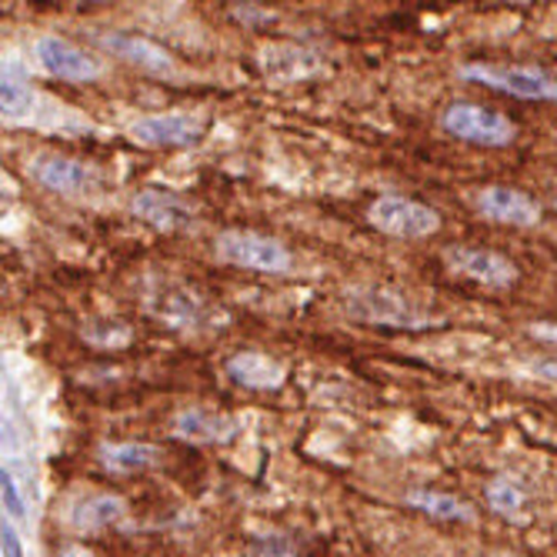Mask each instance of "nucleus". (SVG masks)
I'll list each match as a JSON object with an SVG mask.
<instances>
[{
	"instance_id": "obj_1",
	"label": "nucleus",
	"mask_w": 557,
	"mask_h": 557,
	"mask_svg": "<svg viewBox=\"0 0 557 557\" xmlns=\"http://www.w3.org/2000/svg\"><path fill=\"white\" fill-rule=\"evenodd\" d=\"M347 311L364 324L397 331H421L434 324V314H428L414 297L397 287H354L347 294Z\"/></svg>"
},
{
	"instance_id": "obj_2",
	"label": "nucleus",
	"mask_w": 557,
	"mask_h": 557,
	"mask_svg": "<svg viewBox=\"0 0 557 557\" xmlns=\"http://www.w3.org/2000/svg\"><path fill=\"white\" fill-rule=\"evenodd\" d=\"M441 127L474 147H511L518 137V127L508 114H500L494 108L474 104V100H458L447 104L441 114Z\"/></svg>"
},
{
	"instance_id": "obj_3",
	"label": "nucleus",
	"mask_w": 557,
	"mask_h": 557,
	"mask_svg": "<svg viewBox=\"0 0 557 557\" xmlns=\"http://www.w3.org/2000/svg\"><path fill=\"white\" fill-rule=\"evenodd\" d=\"M218 258L244 268V271H261V274H284L290 271V250L268 234L258 231H224L214 240Z\"/></svg>"
},
{
	"instance_id": "obj_4",
	"label": "nucleus",
	"mask_w": 557,
	"mask_h": 557,
	"mask_svg": "<svg viewBox=\"0 0 557 557\" xmlns=\"http://www.w3.org/2000/svg\"><path fill=\"white\" fill-rule=\"evenodd\" d=\"M465 81L484 84L491 90L511 94L521 100H554L557 104V77L541 67H504V64H465Z\"/></svg>"
},
{
	"instance_id": "obj_5",
	"label": "nucleus",
	"mask_w": 557,
	"mask_h": 557,
	"mask_svg": "<svg viewBox=\"0 0 557 557\" xmlns=\"http://www.w3.org/2000/svg\"><path fill=\"white\" fill-rule=\"evenodd\" d=\"M368 221L391 237H431L441 227V214L421 200L384 194L368 208Z\"/></svg>"
},
{
	"instance_id": "obj_6",
	"label": "nucleus",
	"mask_w": 557,
	"mask_h": 557,
	"mask_svg": "<svg viewBox=\"0 0 557 557\" xmlns=\"http://www.w3.org/2000/svg\"><path fill=\"white\" fill-rule=\"evenodd\" d=\"M34 58L40 64L44 74L58 77V81H97L104 74L97 58H90L84 47L71 44L67 37L61 34H40L34 40Z\"/></svg>"
},
{
	"instance_id": "obj_7",
	"label": "nucleus",
	"mask_w": 557,
	"mask_h": 557,
	"mask_svg": "<svg viewBox=\"0 0 557 557\" xmlns=\"http://www.w3.org/2000/svg\"><path fill=\"white\" fill-rule=\"evenodd\" d=\"M30 177L40 187L54 190V194H67V197H84L100 187V177L90 164L54 154V150H44V154L30 158Z\"/></svg>"
},
{
	"instance_id": "obj_8",
	"label": "nucleus",
	"mask_w": 557,
	"mask_h": 557,
	"mask_svg": "<svg viewBox=\"0 0 557 557\" xmlns=\"http://www.w3.org/2000/svg\"><path fill=\"white\" fill-rule=\"evenodd\" d=\"M131 140L140 147H190L205 134V117L171 111V114H147L127 127Z\"/></svg>"
},
{
	"instance_id": "obj_9",
	"label": "nucleus",
	"mask_w": 557,
	"mask_h": 557,
	"mask_svg": "<svg viewBox=\"0 0 557 557\" xmlns=\"http://www.w3.org/2000/svg\"><path fill=\"white\" fill-rule=\"evenodd\" d=\"M474 208L494 224H508V227H537L541 224L537 200L508 184H487V187L474 190Z\"/></svg>"
},
{
	"instance_id": "obj_10",
	"label": "nucleus",
	"mask_w": 557,
	"mask_h": 557,
	"mask_svg": "<svg viewBox=\"0 0 557 557\" xmlns=\"http://www.w3.org/2000/svg\"><path fill=\"white\" fill-rule=\"evenodd\" d=\"M444 261L454 274H465L484 287H511L518 281V268L515 261H508L497 250H484V247H468V244H454L444 250Z\"/></svg>"
},
{
	"instance_id": "obj_11",
	"label": "nucleus",
	"mask_w": 557,
	"mask_h": 557,
	"mask_svg": "<svg viewBox=\"0 0 557 557\" xmlns=\"http://www.w3.org/2000/svg\"><path fill=\"white\" fill-rule=\"evenodd\" d=\"M131 211H134V218H140L144 224H150L154 231H164V234L190 231L197 224L194 208L187 200H181L177 194H168V190H154V187L134 194Z\"/></svg>"
},
{
	"instance_id": "obj_12",
	"label": "nucleus",
	"mask_w": 557,
	"mask_h": 557,
	"mask_svg": "<svg viewBox=\"0 0 557 557\" xmlns=\"http://www.w3.org/2000/svg\"><path fill=\"white\" fill-rule=\"evenodd\" d=\"M147 308L154 311L164 324H174V327H205L214 314L205 300H200L194 290L187 287H177V284H164L161 290L150 294Z\"/></svg>"
},
{
	"instance_id": "obj_13",
	"label": "nucleus",
	"mask_w": 557,
	"mask_h": 557,
	"mask_svg": "<svg viewBox=\"0 0 557 557\" xmlns=\"http://www.w3.org/2000/svg\"><path fill=\"white\" fill-rule=\"evenodd\" d=\"M100 47L111 50L114 58L127 61L131 67L144 74H154V77L174 74V58L164 47H158L154 40H147L140 34H100Z\"/></svg>"
},
{
	"instance_id": "obj_14",
	"label": "nucleus",
	"mask_w": 557,
	"mask_h": 557,
	"mask_svg": "<svg viewBox=\"0 0 557 557\" xmlns=\"http://www.w3.org/2000/svg\"><path fill=\"white\" fill-rule=\"evenodd\" d=\"M174 434L190 444H224L237 434V421L208 408H184L174 418Z\"/></svg>"
},
{
	"instance_id": "obj_15",
	"label": "nucleus",
	"mask_w": 557,
	"mask_h": 557,
	"mask_svg": "<svg viewBox=\"0 0 557 557\" xmlns=\"http://www.w3.org/2000/svg\"><path fill=\"white\" fill-rule=\"evenodd\" d=\"M227 374L250 391H274L284 384L287 368L281 361H274L271 354L261 350H237L234 358L227 361Z\"/></svg>"
},
{
	"instance_id": "obj_16",
	"label": "nucleus",
	"mask_w": 557,
	"mask_h": 557,
	"mask_svg": "<svg viewBox=\"0 0 557 557\" xmlns=\"http://www.w3.org/2000/svg\"><path fill=\"white\" fill-rule=\"evenodd\" d=\"M261 67L274 81H304L321 71V61L311 54V50H300L290 44H271L261 50Z\"/></svg>"
},
{
	"instance_id": "obj_17",
	"label": "nucleus",
	"mask_w": 557,
	"mask_h": 557,
	"mask_svg": "<svg viewBox=\"0 0 557 557\" xmlns=\"http://www.w3.org/2000/svg\"><path fill=\"white\" fill-rule=\"evenodd\" d=\"M97 461L104 465V471H111V474H137V471L154 468L161 461V450L154 444H137V441L100 444Z\"/></svg>"
},
{
	"instance_id": "obj_18",
	"label": "nucleus",
	"mask_w": 557,
	"mask_h": 557,
	"mask_svg": "<svg viewBox=\"0 0 557 557\" xmlns=\"http://www.w3.org/2000/svg\"><path fill=\"white\" fill-rule=\"evenodd\" d=\"M124 511H127L124 497H117V494H90V497H84L74 508L71 524L77 531H104L114 521H121Z\"/></svg>"
},
{
	"instance_id": "obj_19",
	"label": "nucleus",
	"mask_w": 557,
	"mask_h": 557,
	"mask_svg": "<svg viewBox=\"0 0 557 557\" xmlns=\"http://www.w3.org/2000/svg\"><path fill=\"white\" fill-rule=\"evenodd\" d=\"M408 504L437 521H474V504L461 500L458 494H444V491H414L408 494Z\"/></svg>"
},
{
	"instance_id": "obj_20",
	"label": "nucleus",
	"mask_w": 557,
	"mask_h": 557,
	"mask_svg": "<svg viewBox=\"0 0 557 557\" xmlns=\"http://www.w3.org/2000/svg\"><path fill=\"white\" fill-rule=\"evenodd\" d=\"M81 337L94 347H127L131 344V327L124 321H114V318H100V321H84L81 327Z\"/></svg>"
},
{
	"instance_id": "obj_21",
	"label": "nucleus",
	"mask_w": 557,
	"mask_h": 557,
	"mask_svg": "<svg viewBox=\"0 0 557 557\" xmlns=\"http://www.w3.org/2000/svg\"><path fill=\"white\" fill-rule=\"evenodd\" d=\"M524 487H521V481H515V478H497V481H491L487 484V504L497 511V515H504V518H515L521 508H524Z\"/></svg>"
},
{
	"instance_id": "obj_22",
	"label": "nucleus",
	"mask_w": 557,
	"mask_h": 557,
	"mask_svg": "<svg viewBox=\"0 0 557 557\" xmlns=\"http://www.w3.org/2000/svg\"><path fill=\"white\" fill-rule=\"evenodd\" d=\"M247 557H300V547L284 534H271V537H258L250 544Z\"/></svg>"
},
{
	"instance_id": "obj_23",
	"label": "nucleus",
	"mask_w": 557,
	"mask_h": 557,
	"mask_svg": "<svg viewBox=\"0 0 557 557\" xmlns=\"http://www.w3.org/2000/svg\"><path fill=\"white\" fill-rule=\"evenodd\" d=\"M27 100H30V94H27L17 81H11V77L4 74V111H8V114H21V111L27 108Z\"/></svg>"
},
{
	"instance_id": "obj_24",
	"label": "nucleus",
	"mask_w": 557,
	"mask_h": 557,
	"mask_svg": "<svg viewBox=\"0 0 557 557\" xmlns=\"http://www.w3.org/2000/svg\"><path fill=\"white\" fill-rule=\"evenodd\" d=\"M4 504L11 508V515H14V518H21V515H24V504H21L17 484H14V478L8 474V468H4Z\"/></svg>"
},
{
	"instance_id": "obj_25",
	"label": "nucleus",
	"mask_w": 557,
	"mask_h": 557,
	"mask_svg": "<svg viewBox=\"0 0 557 557\" xmlns=\"http://www.w3.org/2000/svg\"><path fill=\"white\" fill-rule=\"evenodd\" d=\"M531 371H534L541 381H550V384H557V361H537V364H531Z\"/></svg>"
},
{
	"instance_id": "obj_26",
	"label": "nucleus",
	"mask_w": 557,
	"mask_h": 557,
	"mask_svg": "<svg viewBox=\"0 0 557 557\" xmlns=\"http://www.w3.org/2000/svg\"><path fill=\"white\" fill-rule=\"evenodd\" d=\"M531 334H534V337H541V341H550V344H557V324H547V321H541V324H531Z\"/></svg>"
},
{
	"instance_id": "obj_27",
	"label": "nucleus",
	"mask_w": 557,
	"mask_h": 557,
	"mask_svg": "<svg viewBox=\"0 0 557 557\" xmlns=\"http://www.w3.org/2000/svg\"><path fill=\"white\" fill-rule=\"evenodd\" d=\"M4 557H21V544H17V534L4 524Z\"/></svg>"
},
{
	"instance_id": "obj_28",
	"label": "nucleus",
	"mask_w": 557,
	"mask_h": 557,
	"mask_svg": "<svg viewBox=\"0 0 557 557\" xmlns=\"http://www.w3.org/2000/svg\"><path fill=\"white\" fill-rule=\"evenodd\" d=\"M61 557H94V550H87V547H81V544H71V547L61 550Z\"/></svg>"
},
{
	"instance_id": "obj_29",
	"label": "nucleus",
	"mask_w": 557,
	"mask_h": 557,
	"mask_svg": "<svg viewBox=\"0 0 557 557\" xmlns=\"http://www.w3.org/2000/svg\"><path fill=\"white\" fill-rule=\"evenodd\" d=\"M554 208H557V197H554Z\"/></svg>"
}]
</instances>
